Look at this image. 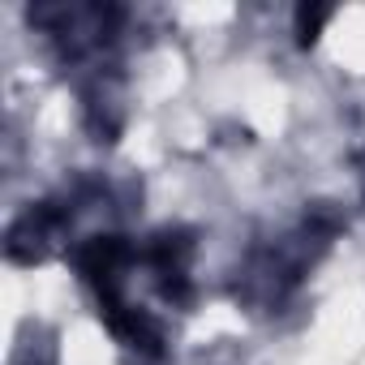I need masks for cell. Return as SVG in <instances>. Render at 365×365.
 I'll return each mask as SVG.
<instances>
[{
    "label": "cell",
    "mask_w": 365,
    "mask_h": 365,
    "mask_svg": "<svg viewBox=\"0 0 365 365\" xmlns=\"http://www.w3.org/2000/svg\"><path fill=\"white\" fill-rule=\"evenodd\" d=\"M99 314H103L108 331H112L120 344H129V348H142V352H159L163 335H159L155 318H146L142 309H129L120 297H108V301H99Z\"/></svg>",
    "instance_id": "2"
},
{
    "label": "cell",
    "mask_w": 365,
    "mask_h": 365,
    "mask_svg": "<svg viewBox=\"0 0 365 365\" xmlns=\"http://www.w3.org/2000/svg\"><path fill=\"white\" fill-rule=\"evenodd\" d=\"M61 224V215L56 211H48V207H31L14 228H9V258L14 262H35V258H43V237L52 232Z\"/></svg>",
    "instance_id": "3"
},
{
    "label": "cell",
    "mask_w": 365,
    "mask_h": 365,
    "mask_svg": "<svg viewBox=\"0 0 365 365\" xmlns=\"http://www.w3.org/2000/svg\"><path fill=\"white\" fill-rule=\"evenodd\" d=\"M73 262H78L82 279L99 288V301L120 297V271H125V262H129V245H125L120 237H91V241L78 250Z\"/></svg>",
    "instance_id": "1"
},
{
    "label": "cell",
    "mask_w": 365,
    "mask_h": 365,
    "mask_svg": "<svg viewBox=\"0 0 365 365\" xmlns=\"http://www.w3.org/2000/svg\"><path fill=\"white\" fill-rule=\"evenodd\" d=\"M331 18V9H309V5H301L297 9V39H301V48H309L314 39H318V31H322V22Z\"/></svg>",
    "instance_id": "4"
}]
</instances>
